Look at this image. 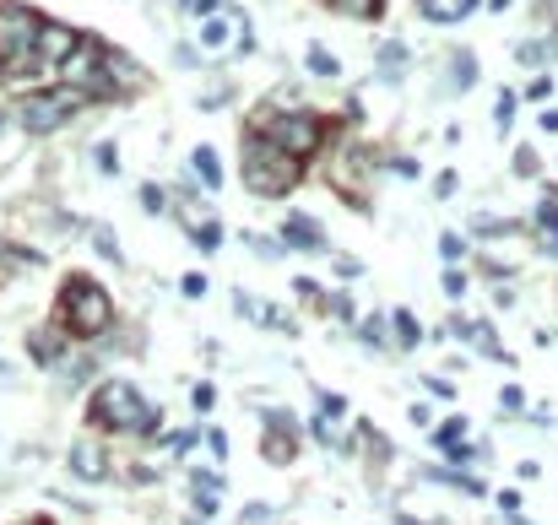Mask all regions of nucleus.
<instances>
[{
	"mask_svg": "<svg viewBox=\"0 0 558 525\" xmlns=\"http://www.w3.org/2000/svg\"><path fill=\"white\" fill-rule=\"evenodd\" d=\"M266 142H277L288 158H315V152L326 147V120H320V114H304V109H293V114L271 120Z\"/></svg>",
	"mask_w": 558,
	"mask_h": 525,
	"instance_id": "7",
	"label": "nucleus"
},
{
	"mask_svg": "<svg viewBox=\"0 0 558 525\" xmlns=\"http://www.w3.org/2000/svg\"><path fill=\"white\" fill-rule=\"evenodd\" d=\"M450 82H456V87H461V93H466V87H472V82H477V60H472V54H466V49H461V54H456V60H450Z\"/></svg>",
	"mask_w": 558,
	"mask_h": 525,
	"instance_id": "17",
	"label": "nucleus"
},
{
	"mask_svg": "<svg viewBox=\"0 0 558 525\" xmlns=\"http://www.w3.org/2000/svg\"><path fill=\"white\" fill-rule=\"evenodd\" d=\"M266 423H271L266 455H271V461H293V417H282V412H266Z\"/></svg>",
	"mask_w": 558,
	"mask_h": 525,
	"instance_id": "10",
	"label": "nucleus"
},
{
	"mask_svg": "<svg viewBox=\"0 0 558 525\" xmlns=\"http://www.w3.org/2000/svg\"><path fill=\"white\" fill-rule=\"evenodd\" d=\"M282 244H293V249H326V239H320V228L310 217H288L282 222Z\"/></svg>",
	"mask_w": 558,
	"mask_h": 525,
	"instance_id": "11",
	"label": "nucleus"
},
{
	"mask_svg": "<svg viewBox=\"0 0 558 525\" xmlns=\"http://www.w3.org/2000/svg\"><path fill=\"white\" fill-rule=\"evenodd\" d=\"M439 249H445V260H456V255H461V239H456V233H445V239H439Z\"/></svg>",
	"mask_w": 558,
	"mask_h": 525,
	"instance_id": "26",
	"label": "nucleus"
},
{
	"mask_svg": "<svg viewBox=\"0 0 558 525\" xmlns=\"http://www.w3.org/2000/svg\"><path fill=\"white\" fill-rule=\"evenodd\" d=\"M190 239H195L201 249H217V244H222V228H217V222H201V228H195Z\"/></svg>",
	"mask_w": 558,
	"mask_h": 525,
	"instance_id": "21",
	"label": "nucleus"
},
{
	"mask_svg": "<svg viewBox=\"0 0 558 525\" xmlns=\"http://www.w3.org/2000/svg\"><path fill=\"white\" fill-rule=\"evenodd\" d=\"M434 439H439V450H450V444H461V439H466V417H456V423H445V428H439Z\"/></svg>",
	"mask_w": 558,
	"mask_h": 525,
	"instance_id": "20",
	"label": "nucleus"
},
{
	"mask_svg": "<svg viewBox=\"0 0 558 525\" xmlns=\"http://www.w3.org/2000/svg\"><path fill=\"white\" fill-rule=\"evenodd\" d=\"M379 5H385V0H331V11H337V16H353V22L379 16Z\"/></svg>",
	"mask_w": 558,
	"mask_h": 525,
	"instance_id": "14",
	"label": "nucleus"
},
{
	"mask_svg": "<svg viewBox=\"0 0 558 525\" xmlns=\"http://www.w3.org/2000/svg\"><path fill=\"white\" fill-rule=\"evenodd\" d=\"M142 206H147V211H163L169 200H163V190H158V184H147V190H142Z\"/></svg>",
	"mask_w": 558,
	"mask_h": 525,
	"instance_id": "23",
	"label": "nucleus"
},
{
	"mask_svg": "<svg viewBox=\"0 0 558 525\" xmlns=\"http://www.w3.org/2000/svg\"><path fill=\"white\" fill-rule=\"evenodd\" d=\"M401 65H407V49H401V44H385V49H379V76H385V82H401Z\"/></svg>",
	"mask_w": 558,
	"mask_h": 525,
	"instance_id": "15",
	"label": "nucleus"
},
{
	"mask_svg": "<svg viewBox=\"0 0 558 525\" xmlns=\"http://www.w3.org/2000/svg\"><path fill=\"white\" fill-rule=\"evenodd\" d=\"M445 293L461 298V293H466V277H461V271H445Z\"/></svg>",
	"mask_w": 558,
	"mask_h": 525,
	"instance_id": "24",
	"label": "nucleus"
},
{
	"mask_svg": "<svg viewBox=\"0 0 558 525\" xmlns=\"http://www.w3.org/2000/svg\"><path fill=\"white\" fill-rule=\"evenodd\" d=\"M98 169H104V174H120V152H114L109 142L98 147Z\"/></svg>",
	"mask_w": 558,
	"mask_h": 525,
	"instance_id": "22",
	"label": "nucleus"
},
{
	"mask_svg": "<svg viewBox=\"0 0 558 525\" xmlns=\"http://www.w3.org/2000/svg\"><path fill=\"white\" fill-rule=\"evenodd\" d=\"M510 120H515V93H499V103H494V125L510 131Z\"/></svg>",
	"mask_w": 558,
	"mask_h": 525,
	"instance_id": "19",
	"label": "nucleus"
},
{
	"mask_svg": "<svg viewBox=\"0 0 558 525\" xmlns=\"http://www.w3.org/2000/svg\"><path fill=\"white\" fill-rule=\"evenodd\" d=\"M521 60L526 65H543V44H521Z\"/></svg>",
	"mask_w": 558,
	"mask_h": 525,
	"instance_id": "25",
	"label": "nucleus"
},
{
	"mask_svg": "<svg viewBox=\"0 0 558 525\" xmlns=\"http://www.w3.org/2000/svg\"><path fill=\"white\" fill-rule=\"evenodd\" d=\"M54 71H60L65 87H76L82 98H93V93H114V82H109V49L93 44V38H76V49H71Z\"/></svg>",
	"mask_w": 558,
	"mask_h": 525,
	"instance_id": "6",
	"label": "nucleus"
},
{
	"mask_svg": "<svg viewBox=\"0 0 558 525\" xmlns=\"http://www.w3.org/2000/svg\"><path fill=\"white\" fill-rule=\"evenodd\" d=\"M190 163H195V174H201L206 190H217V184H222V169H217V152H211V147H195V158H190Z\"/></svg>",
	"mask_w": 558,
	"mask_h": 525,
	"instance_id": "13",
	"label": "nucleus"
},
{
	"mask_svg": "<svg viewBox=\"0 0 558 525\" xmlns=\"http://www.w3.org/2000/svg\"><path fill=\"white\" fill-rule=\"evenodd\" d=\"M310 71H315V76H342V60H337L326 44H310Z\"/></svg>",
	"mask_w": 558,
	"mask_h": 525,
	"instance_id": "16",
	"label": "nucleus"
},
{
	"mask_svg": "<svg viewBox=\"0 0 558 525\" xmlns=\"http://www.w3.org/2000/svg\"><path fill=\"white\" fill-rule=\"evenodd\" d=\"M93 423H98V428H114V434H153L163 417L136 395V384H125V379H104L98 395H93Z\"/></svg>",
	"mask_w": 558,
	"mask_h": 525,
	"instance_id": "1",
	"label": "nucleus"
},
{
	"mask_svg": "<svg viewBox=\"0 0 558 525\" xmlns=\"http://www.w3.org/2000/svg\"><path fill=\"white\" fill-rule=\"evenodd\" d=\"M38 11L27 5H0V82H16V71H33V38H38Z\"/></svg>",
	"mask_w": 558,
	"mask_h": 525,
	"instance_id": "4",
	"label": "nucleus"
},
{
	"mask_svg": "<svg viewBox=\"0 0 558 525\" xmlns=\"http://www.w3.org/2000/svg\"><path fill=\"white\" fill-rule=\"evenodd\" d=\"M228 33H233L228 11H211V16L201 22V44H206V49H222V44H228Z\"/></svg>",
	"mask_w": 558,
	"mask_h": 525,
	"instance_id": "12",
	"label": "nucleus"
},
{
	"mask_svg": "<svg viewBox=\"0 0 558 525\" xmlns=\"http://www.w3.org/2000/svg\"><path fill=\"white\" fill-rule=\"evenodd\" d=\"M71 472H76L82 483H104V477H109V455H104V444H98V439L71 444Z\"/></svg>",
	"mask_w": 558,
	"mask_h": 525,
	"instance_id": "9",
	"label": "nucleus"
},
{
	"mask_svg": "<svg viewBox=\"0 0 558 525\" xmlns=\"http://www.w3.org/2000/svg\"><path fill=\"white\" fill-rule=\"evenodd\" d=\"M390 320H396V342H401V347H412V342H417V337H423V331H417V320H412V315H407V309H396V315H390Z\"/></svg>",
	"mask_w": 558,
	"mask_h": 525,
	"instance_id": "18",
	"label": "nucleus"
},
{
	"mask_svg": "<svg viewBox=\"0 0 558 525\" xmlns=\"http://www.w3.org/2000/svg\"><path fill=\"white\" fill-rule=\"evenodd\" d=\"M195 412H211V384H195Z\"/></svg>",
	"mask_w": 558,
	"mask_h": 525,
	"instance_id": "27",
	"label": "nucleus"
},
{
	"mask_svg": "<svg viewBox=\"0 0 558 525\" xmlns=\"http://www.w3.org/2000/svg\"><path fill=\"white\" fill-rule=\"evenodd\" d=\"M477 5H483V0H461V5H456V16H466V11H477Z\"/></svg>",
	"mask_w": 558,
	"mask_h": 525,
	"instance_id": "28",
	"label": "nucleus"
},
{
	"mask_svg": "<svg viewBox=\"0 0 558 525\" xmlns=\"http://www.w3.org/2000/svg\"><path fill=\"white\" fill-rule=\"evenodd\" d=\"M293 184H299V158H288V152H282L277 142H266V136H250V142H244V190L277 200V195H288Z\"/></svg>",
	"mask_w": 558,
	"mask_h": 525,
	"instance_id": "2",
	"label": "nucleus"
},
{
	"mask_svg": "<svg viewBox=\"0 0 558 525\" xmlns=\"http://www.w3.org/2000/svg\"><path fill=\"white\" fill-rule=\"evenodd\" d=\"M60 315H65V331L71 337H104L109 320H114V298L98 282H71L60 293Z\"/></svg>",
	"mask_w": 558,
	"mask_h": 525,
	"instance_id": "3",
	"label": "nucleus"
},
{
	"mask_svg": "<svg viewBox=\"0 0 558 525\" xmlns=\"http://www.w3.org/2000/svg\"><path fill=\"white\" fill-rule=\"evenodd\" d=\"M488 5H494V11H505V5H510V0H488Z\"/></svg>",
	"mask_w": 558,
	"mask_h": 525,
	"instance_id": "29",
	"label": "nucleus"
},
{
	"mask_svg": "<svg viewBox=\"0 0 558 525\" xmlns=\"http://www.w3.org/2000/svg\"><path fill=\"white\" fill-rule=\"evenodd\" d=\"M82 103H87V98H82L76 87H44V93H27V98L16 103V120H22L27 136H49V131H60Z\"/></svg>",
	"mask_w": 558,
	"mask_h": 525,
	"instance_id": "5",
	"label": "nucleus"
},
{
	"mask_svg": "<svg viewBox=\"0 0 558 525\" xmlns=\"http://www.w3.org/2000/svg\"><path fill=\"white\" fill-rule=\"evenodd\" d=\"M76 27H60V22H38V38H33V65H60L71 49H76Z\"/></svg>",
	"mask_w": 558,
	"mask_h": 525,
	"instance_id": "8",
	"label": "nucleus"
}]
</instances>
